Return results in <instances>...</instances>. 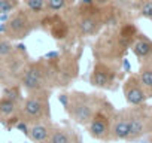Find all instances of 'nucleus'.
I'll list each match as a JSON object with an SVG mask.
<instances>
[{
	"label": "nucleus",
	"instance_id": "obj_23",
	"mask_svg": "<svg viewBox=\"0 0 152 143\" xmlns=\"http://www.w3.org/2000/svg\"><path fill=\"white\" fill-rule=\"evenodd\" d=\"M20 8V0H0V15H9Z\"/></svg>",
	"mask_w": 152,
	"mask_h": 143
},
{
	"label": "nucleus",
	"instance_id": "obj_22",
	"mask_svg": "<svg viewBox=\"0 0 152 143\" xmlns=\"http://www.w3.org/2000/svg\"><path fill=\"white\" fill-rule=\"evenodd\" d=\"M134 11L139 17L152 21V0H136Z\"/></svg>",
	"mask_w": 152,
	"mask_h": 143
},
{
	"label": "nucleus",
	"instance_id": "obj_6",
	"mask_svg": "<svg viewBox=\"0 0 152 143\" xmlns=\"http://www.w3.org/2000/svg\"><path fill=\"white\" fill-rule=\"evenodd\" d=\"M51 93L52 91L49 90L28 93L21 103V110H20L21 121L31 125L45 119H51V104H49Z\"/></svg>",
	"mask_w": 152,
	"mask_h": 143
},
{
	"label": "nucleus",
	"instance_id": "obj_19",
	"mask_svg": "<svg viewBox=\"0 0 152 143\" xmlns=\"http://www.w3.org/2000/svg\"><path fill=\"white\" fill-rule=\"evenodd\" d=\"M137 76L140 79L142 87L145 88L148 94V98H152V57L140 63Z\"/></svg>",
	"mask_w": 152,
	"mask_h": 143
},
{
	"label": "nucleus",
	"instance_id": "obj_15",
	"mask_svg": "<svg viewBox=\"0 0 152 143\" xmlns=\"http://www.w3.org/2000/svg\"><path fill=\"white\" fill-rule=\"evenodd\" d=\"M130 137V119H128V110L119 109L115 112L110 127V142L125 140L128 142Z\"/></svg>",
	"mask_w": 152,
	"mask_h": 143
},
{
	"label": "nucleus",
	"instance_id": "obj_12",
	"mask_svg": "<svg viewBox=\"0 0 152 143\" xmlns=\"http://www.w3.org/2000/svg\"><path fill=\"white\" fill-rule=\"evenodd\" d=\"M39 24H45L43 28L54 37L55 40H66L73 33L69 21L63 14H46Z\"/></svg>",
	"mask_w": 152,
	"mask_h": 143
},
{
	"label": "nucleus",
	"instance_id": "obj_26",
	"mask_svg": "<svg viewBox=\"0 0 152 143\" xmlns=\"http://www.w3.org/2000/svg\"><path fill=\"white\" fill-rule=\"evenodd\" d=\"M145 139H146L148 142H151V143H152V134H149V136H146Z\"/></svg>",
	"mask_w": 152,
	"mask_h": 143
},
{
	"label": "nucleus",
	"instance_id": "obj_7",
	"mask_svg": "<svg viewBox=\"0 0 152 143\" xmlns=\"http://www.w3.org/2000/svg\"><path fill=\"white\" fill-rule=\"evenodd\" d=\"M36 24V20L23 6H20L17 11L9 14L8 20L0 26V33L12 42H21L31 34Z\"/></svg>",
	"mask_w": 152,
	"mask_h": 143
},
{
	"label": "nucleus",
	"instance_id": "obj_5",
	"mask_svg": "<svg viewBox=\"0 0 152 143\" xmlns=\"http://www.w3.org/2000/svg\"><path fill=\"white\" fill-rule=\"evenodd\" d=\"M30 60L31 58L23 45H17L9 55L0 58V87L9 88L20 85L21 75Z\"/></svg>",
	"mask_w": 152,
	"mask_h": 143
},
{
	"label": "nucleus",
	"instance_id": "obj_24",
	"mask_svg": "<svg viewBox=\"0 0 152 143\" xmlns=\"http://www.w3.org/2000/svg\"><path fill=\"white\" fill-rule=\"evenodd\" d=\"M134 2L136 0H113L112 5L125 15V14H130L131 11H134Z\"/></svg>",
	"mask_w": 152,
	"mask_h": 143
},
{
	"label": "nucleus",
	"instance_id": "obj_10",
	"mask_svg": "<svg viewBox=\"0 0 152 143\" xmlns=\"http://www.w3.org/2000/svg\"><path fill=\"white\" fill-rule=\"evenodd\" d=\"M128 119H130V137L128 142L143 140L146 136L152 134V106L145 103L140 106H130Z\"/></svg>",
	"mask_w": 152,
	"mask_h": 143
},
{
	"label": "nucleus",
	"instance_id": "obj_27",
	"mask_svg": "<svg viewBox=\"0 0 152 143\" xmlns=\"http://www.w3.org/2000/svg\"><path fill=\"white\" fill-rule=\"evenodd\" d=\"M2 36H3V34L0 33V40H2ZM2 57H3V55H2V51H0V58H2Z\"/></svg>",
	"mask_w": 152,
	"mask_h": 143
},
{
	"label": "nucleus",
	"instance_id": "obj_17",
	"mask_svg": "<svg viewBox=\"0 0 152 143\" xmlns=\"http://www.w3.org/2000/svg\"><path fill=\"white\" fill-rule=\"evenodd\" d=\"M52 125H54V122H52L51 119H45V121L31 124V125H28L27 137H28L33 143H46L48 139H49Z\"/></svg>",
	"mask_w": 152,
	"mask_h": 143
},
{
	"label": "nucleus",
	"instance_id": "obj_2",
	"mask_svg": "<svg viewBox=\"0 0 152 143\" xmlns=\"http://www.w3.org/2000/svg\"><path fill=\"white\" fill-rule=\"evenodd\" d=\"M107 9H99L94 5L78 3L70 9L61 12L69 21L72 31L78 37L97 36L107 26Z\"/></svg>",
	"mask_w": 152,
	"mask_h": 143
},
{
	"label": "nucleus",
	"instance_id": "obj_3",
	"mask_svg": "<svg viewBox=\"0 0 152 143\" xmlns=\"http://www.w3.org/2000/svg\"><path fill=\"white\" fill-rule=\"evenodd\" d=\"M102 94H90L84 91H70L66 94L58 96V100H61L66 112L69 113L70 119L78 124L87 127L91 121L94 112L97 110Z\"/></svg>",
	"mask_w": 152,
	"mask_h": 143
},
{
	"label": "nucleus",
	"instance_id": "obj_25",
	"mask_svg": "<svg viewBox=\"0 0 152 143\" xmlns=\"http://www.w3.org/2000/svg\"><path fill=\"white\" fill-rule=\"evenodd\" d=\"M112 2L113 0H93V5L99 9H107L112 6Z\"/></svg>",
	"mask_w": 152,
	"mask_h": 143
},
{
	"label": "nucleus",
	"instance_id": "obj_9",
	"mask_svg": "<svg viewBox=\"0 0 152 143\" xmlns=\"http://www.w3.org/2000/svg\"><path fill=\"white\" fill-rule=\"evenodd\" d=\"M55 87L66 88L78 75V58L73 54H51L46 57Z\"/></svg>",
	"mask_w": 152,
	"mask_h": 143
},
{
	"label": "nucleus",
	"instance_id": "obj_20",
	"mask_svg": "<svg viewBox=\"0 0 152 143\" xmlns=\"http://www.w3.org/2000/svg\"><path fill=\"white\" fill-rule=\"evenodd\" d=\"M23 8L36 20L37 24L48 14L46 12V0H23Z\"/></svg>",
	"mask_w": 152,
	"mask_h": 143
},
{
	"label": "nucleus",
	"instance_id": "obj_8",
	"mask_svg": "<svg viewBox=\"0 0 152 143\" xmlns=\"http://www.w3.org/2000/svg\"><path fill=\"white\" fill-rule=\"evenodd\" d=\"M115 112L116 109L112 106V103L106 97H102L97 110L94 112L91 121L85 127L88 134L96 140L110 142V127H112V119Z\"/></svg>",
	"mask_w": 152,
	"mask_h": 143
},
{
	"label": "nucleus",
	"instance_id": "obj_14",
	"mask_svg": "<svg viewBox=\"0 0 152 143\" xmlns=\"http://www.w3.org/2000/svg\"><path fill=\"white\" fill-rule=\"evenodd\" d=\"M21 103L23 101L8 96L0 97V124H3L6 128H15V125L21 121Z\"/></svg>",
	"mask_w": 152,
	"mask_h": 143
},
{
	"label": "nucleus",
	"instance_id": "obj_21",
	"mask_svg": "<svg viewBox=\"0 0 152 143\" xmlns=\"http://www.w3.org/2000/svg\"><path fill=\"white\" fill-rule=\"evenodd\" d=\"M75 6V0H46L48 14H61Z\"/></svg>",
	"mask_w": 152,
	"mask_h": 143
},
{
	"label": "nucleus",
	"instance_id": "obj_4",
	"mask_svg": "<svg viewBox=\"0 0 152 143\" xmlns=\"http://www.w3.org/2000/svg\"><path fill=\"white\" fill-rule=\"evenodd\" d=\"M20 87L26 91V94L43 91V90L52 91L55 88L54 76H52V72L46 58L30 60V63L26 66L21 75Z\"/></svg>",
	"mask_w": 152,
	"mask_h": 143
},
{
	"label": "nucleus",
	"instance_id": "obj_16",
	"mask_svg": "<svg viewBox=\"0 0 152 143\" xmlns=\"http://www.w3.org/2000/svg\"><path fill=\"white\" fill-rule=\"evenodd\" d=\"M46 143H81V134L66 124H54Z\"/></svg>",
	"mask_w": 152,
	"mask_h": 143
},
{
	"label": "nucleus",
	"instance_id": "obj_11",
	"mask_svg": "<svg viewBox=\"0 0 152 143\" xmlns=\"http://www.w3.org/2000/svg\"><path fill=\"white\" fill-rule=\"evenodd\" d=\"M119 72H121V64L96 61L90 73V85L97 90L113 91L116 90V85H118Z\"/></svg>",
	"mask_w": 152,
	"mask_h": 143
},
{
	"label": "nucleus",
	"instance_id": "obj_13",
	"mask_svg": "<svg viewBox=\"0 0 152 143\" xmlns=\"http://www.w3.org/2000/svg\"><path fill=\"white\" fill-rule=\"evenodd\" d=\"M122 94L128 106H140L148 101V94L140 84L137 73H130L122 84Z\"/></svg>",
	"mask_w": 152,
	"mask_h": 143
},
{
	"label": "nucleus",
	"instance_id": "obj_18",
	"mask_svg": "<svg viewBox=\"0 0 152 143\" xmlns=\"http://www.w3.org/2000/svg\"><path fill=\"white\" fill-rule=\"evenodd\" d=\"M130 49L134 54V57L139 60V63H142V61L152 57V40L146 34L139 33Z\"/></svg>",
	"mask_w": 152,
	"mask_h": 143
},
{
	"label": "nucleus",
	"instance_id": "obj_1",
	"mask_svg": "<svg viewBox=\"0 0 152 143\" xmlns=\"http://www.w3.org/2000/svg\"><path fill=\"white\" fill-rule=\"evenodd\" d=\"M139 30L131 21H122L115 27H106L99 34L93 45V54L97 61L121 64L125 52L131 48Z\"/></svg>",
	"mask_w": 152,
	"mask_h": 143
}]
</instances>
